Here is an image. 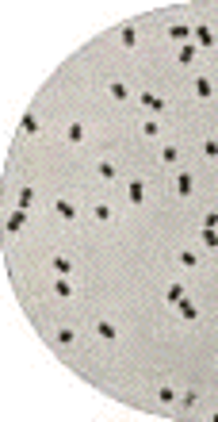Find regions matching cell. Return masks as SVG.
<instances>
[{"label": "cell", "instance_id": "cb8c5ba5", "mask_svg": "<svg viewBox=\"0 0 218 422\" xmlns=\"http://www.w3.org/2000/svg\"><path fill=\"white\" fill-rule=\"evenodd\" d=\"M15 207H27V211H35V207H38V192H35V184H20V189H15Z\"/></svg>", "mask_w": 218, "mask_h": 422}, {"label": "cell", "instance_id": "7402d4cb", "mask_svg": "<svg viewBox=\"0 0 218 422\" xmlns=\"http://www.w3.org/2000/svg\"><path fill=\"white\" fill-rule=\"evenodd\" d=\"M119 46H123V50H138V46H142V31L134 27V23H123V27H119Z\"/></svg>", "mask_w": 218, "mask_h": 422}, {"label": "cell", "instance_id": "ffe728a7", "mask_svg": "<svg viewBox=\"0 0 218 422\" xmlns=\"http://www.w3.org/2000/svg\"><path fill=\"white\" fill-rule=\"evenodd\" d=\"M191 31H196V23H188V20H173L165 27V35L173 39L176 46H184V43H191Z\"/></svg>", "mask_w": 218, "mask_h": 422}, {"label": "cell", "instance_id": "277c9868", "mask_svg": "<svg viewBox=\"0 0 218 422\" xmlns=\"http://www.w3.org/2000/svg\"><path fill=\"white\" fill-rule=\"evenodd\" d=\"M173 315L184 322V327H199V322H203V304H199L196 296H184L180 304L173 307Z\"/></svg>", "mask_w": 218, "mask_h": 422}, {"label": "cell", "instance_id": "2e32d148", "mask_svg": "<svg viewBox=\"0 0 218 422\" xmlns=\"http://www.w3.org/2000/svg\"><path fill=\"white\" fill-rule=\"evenodd\" d=\"M138 135L145 142H165V123L157 116H142L138 119Z\"/></svg>", "mask_w": 218, "mask_h": 422}, {"label": "cell", "instance_id": "3957f363", "mask_svg": "<svg viewBox=\"0 0 218 422\" xmlns=\"http://www.w3.org/2000/svg\"><path fill=\"white\" fill-rule=\"evenodd\" d=\"M46 273H50V277H77V257L66 254V250H54V254L46 257Z\"/></svg>", "mask_w": 218, "mask_h": 422}, {"label": "cell", "instance_id": "603a6c76", "mask_svg": "<svg viewBox=\"0 0 218 422\" xmlns=\"http://www.w3.org/2000/svg\"><path fill=\"white\" fill-rule=\"evenodd\" d=\"M191 43H196L199 50H207V46H215V43H218L215 27H211V23H196V31H191Z\"/></svg>", "mask_w": 218, "mask_h": 422}, {"label": "cell", "instance_id": "7a4b0ae2", "mask_svg": "<svg viewBox=\"0 0 218 422\" xmlns=\"http://www.w3.org/2000/svg\"><path fill=\"white\" fill-rule=\"evenodd\" d=\"M134 100H138V108H142V116H168V108H173V104H168V96L165 93H157V88H138V96H134Z\"/></svg>", "mask_w": 218, "mask_h": 422}, {"label": "cell", "instance_id": "4316f807", "mask_svg": "<svg viewBox=\"0 0 218 422\" xmlns=\"http://www.w3.org/2000/svg\"><path fill=\"white\" fill-rule=\"evenodd\" d=\"M77 342H80V330L77 327H58V346H61V350H73Z\"/></svg>", "mask_w": 218, "mask_h": 422}, {"label": "cell", "instance_id": "8fae6325", "mask_svg": "<svg viewBox=\"0 0 218 422\" xmlns=\"http://www.w3.org/2000/svg\"><path fill=\"white\" fill-rule=\"evenodd\" d=\"M31 215H35V211H27V207H12V211H8V215H4V234H8V238H20Z\"/></svg>", "mask_w": 218, "mask_h": 422}, {"label": "cell", "instance_id": "f546056e", "mask_svg": "<svg viewBox=\"0 0 218 422\" xmlns=\"http://www.w3.org/2000/svg\"><path fill=\"white\" fill-rule=\"evenodd\" d=\"M199 226H207V231H218V211H215V207H207V211H203V219H199Z\"/></svg>", "mask_w": 218, "mask_h": 422}, {"label": "cell", "instance_id": "d6986e66", "mask_svg": "<svg viewBox=\"0 0 218 422\" xmlns=\"http://www.w3.org/2000/svg\"><path fill=\"white\" fill-rule=\"evenodd\" d=\"M92 177H96L100 184H115V181H123V177H119V165H115L111 158H100V161H96V165H92Z\"/></svg>", "mask_w": 218, "mask_h": 422}, {"label": "cell", "instance_id": "9a60e30c", "mask_svg": "<svg viewBox=\"0 0 218 422\" xmlns=\"http://www.w3.org/2000/svg\"><path fill=\"white\" fill-rule=\"evenodd\" d=\"M145 200H150V181H145V177H131V181H126V204L142 207Z\"/></svg>", "mask_w": 218, "mask_h": 422}, {"label": "cell", "instance_id": "4fadbf2b", "mask_svg": "<svg viewBox=\"0 0 218 422\" xmlns=\"http://www.w3.org/2000/svg\"><path fill=\"white\" fill-rule=\"evenodd\" d=\"M50 296L58 299V304L77 299V277H50Z\"/></svg>", "mask_w": 218, "mask_h": 422}, {"label": "cell", "instance_id": "8992f818", "mask_svg": "<svg viewBox=\"0 0 218 422\" xmlns=\"http://www.w3.org/2000/svg\"><path fill=\"white\" fill-rule=\"evenodd\" d=\"M196 189H199V181H196L191 169H176V173H173V196L176 200H191V196H196Z\"/></svg>", "mask_w": 218, "mask_h": 422}, {"label": "cell", "instance_id": "7c38bea8", "mask_svg": "<svg viewBox=\"0 0 218 422\" xmlns=\"http://www.w3.org/2000/svg\"><path fill=\"white\" fill-rule=\"evenodd\" d=\"M188 88H191V96H196L199 104H211L215 100V77H211V73H196Z\"/></svg>", "mask_w": 218, "mask_h": 422}, {"label": "cell", "instance_id": "6da1fadb", "mask_svg": "<svg viewBox=\"0 0 218 422\" xmlns=\"http://www.w3.org/2000/svg\"><path fill=\"white\" fill-rule=\"evenodd\" d=\"M50 211H54V219H58L61 226H77L80 219H85V207H80L77 196H54Z\"/></svg>", "mask_w": 218, "mask_h": 422}, {"label": "cell", "instance_id": "d4e9b609", "mask_svg": "<svg viewBox=\"0 0 218 422\" xmlns=\"http://www.w3.org/2000/svg\"><path fill=\"white\" fill-rule=\"evenodd\" d=\"M196 242H199V250H203V254H218V231H207V226H199Z\"/></svg>", "mask_w": 218, "mask_h": 422}, {"label": "cell", "instance_id": "83f0119b", "mask_svg": "<svg viewBox=\"0 0 218 422\" xmlns=\"http://www.w3.org/2000/svg\"><path fill=\"white\" fill-rule=\"evenodd\" d=\"M176 62H180V66H196V62H199V46L196 43H184L180 50H176Z\"/></svg>", "mask_w": 218, "mask_h": 422}, {"label": "cell", "instance_id": "f1b7e54d", "mask_svg": "<svg viewBox=\"0 0 218 422\" xmlns=\"http://www.w3.org/2000/svg\"><path fill=\"white\" fill-rule=\"evenodd\" d=\"M180 407H184V411H196V407H199V392H196V388L180 392Z\"/></svg>", "mask_w": 218, "mask_h": 422}, {"label": "cell", "instance_id": "e0dca14e", "mask_svg": "<svg viewBox=\"0 0 218 422\" xmlns=\"http://www.w3.org/2000/svg\"><path fill=\"white\" fill-rule=\"evenodd\" d=\"M61 139L69 146H85L88 142V123L85 119H66V127H61Z\"/></svg>", "mask_w": 218, "mask_h": 422}, {"label": "cell", "instance_id": "52a82bcc", "mask_svg": "<svg viewBox=\"0 0 218 422\" xmlns=\"http://www.w3.org/2000/svg\"><path fill=\"white\" fill-rule=\"evenodd\" d=\"M180 392H184V388H176L173 380H161V384L153 388V400H157V407L173 411V407H180Z\"/></svg>", "mask_w": 218, "mask_h": 422}, {"label": "cell", "instance_id": "30bf717a", "mask_svg": "<svg viewBox=\"0 0 218 422\" xmlns=\"http://www.w3.org/2000/svg\"><path fill=\"white\" fill-rule=\"evenodd\" d=\"M199 265H203V250H199V246L176 250V269H180V273H199Z\"/></svg>", "mask_w": 218, "mask_h": 422}, {"label": "cell", "instance_id": "5bb4252c", "mask_svg": "<svg viewBox=\"0 0 218 422\" xmlns=\"http://www.w3.org/2000/svg\"><path fill=\"white\" fill-rule=\"evenodd\" d=\"M103 93H108V100H111V104H131L134 88L126 85L123 77H108V85H103Z\"/></svg>", "mask_w": 218, "mask_h": 422}, {"label": "cell", "instance_id": "4dcf8cb0", "mask_svg": "<svg viewBox=\"0 0 218 422\" xmlns=\"http://www.w3.org/2000/svg\"><path fill=\"white\" fill-rule=\"evenodd\" d=\"M215 365H218V353H215Z\"/></svg>", "mask_w": 218, "mask_h": 422}, {"label": "cell", "instance_id": "44dd1931", "mask_svg": "<svg viewBox=\"0 0 218 422\" xmlns=\"http://www.w3.org/2000/svg\"><path fill=\"white\" fill-rule=\"evenodd\" d=\"M20 135H23V139H38V135H43V119H38V111H23V116H20Z\"/></svg>", "mask_w": 218, "mask_h": 422}, {"label": "cell", "instance_id": "ac0fdd59", "mask_svg": "<svg viewBox=\"0 0 218 422\" xmlns=\"http://www.w3.org/2000/svg\"><path fill=\"white\" fill-rule=\"evenodd\" d=\"M184 296H191V292H188V280L176 277V280H168V284H165V292H161V304H165V307H176Z\"/></svg>", "mask_w": 218, "mask_h": 422}, {"label": "cell", "instance_id": "5b68a950", "mask_svg": "<svg viewBox=\"0 0 218 422\" xmlns=\"http://www.w3.org/2000/svg\"><path fill=\"white\" fill-rule=\"evenodd\" d=\"M180 161H184V146H180V142L165 139V142L157 146V165H161V169H173V173H176V169H180Z\"/></svg>", "mask_w": 218, "mask_h": 422}, {"label": "cell", "instance_id": "484cf974", "mask_svg": "<svg viewBox=\"0 0 218 422\" xmlns=\"http://www.w3.org/2000/svg\"><path fill=\"white\" fill-rule=\"evenodd\" d=\"M199 158L218 161V135H203V139H199Z\"/></svg>", "mask_w": 218, "mask_h": 422}, {"label": "cell", "instance_id": "9c48e42d", "mask_svg": "<svg viewBox=\"0 0 218 422\" xmlns=\"http://www.w3.org/2000/svg\"><path fill=\"white\" fill-rule=\"evenodd\" d=\"M85 215L92 219L96 226H111V223H115V219H119V211H115V204H111V200H96V204L88 207Z\"/></svg>", "mask_w": 218, "mask_h": 422}, {"label": "cell", "instance_id": "ba28073f", "mask_svg": "<svg viewBox=\"0 0 218 422\" xmlns=\"http://www.w3.org/2000/svg\"><path fill=\"white\" fill-rule=\"evenodd\" d=\"M92 338H96V342H103V346L119 342V322H115V319H108V315L92 319Z\"/></svg>", "mask_w": 218, "mask_h": 422}]
</instances>
